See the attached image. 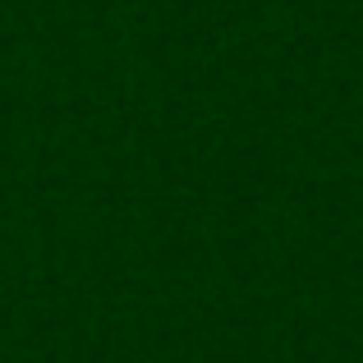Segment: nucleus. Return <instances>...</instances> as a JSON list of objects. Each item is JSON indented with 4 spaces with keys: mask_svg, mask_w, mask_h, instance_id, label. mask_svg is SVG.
I'll return each instance as SVG.
<instances>
[]
</instances>
